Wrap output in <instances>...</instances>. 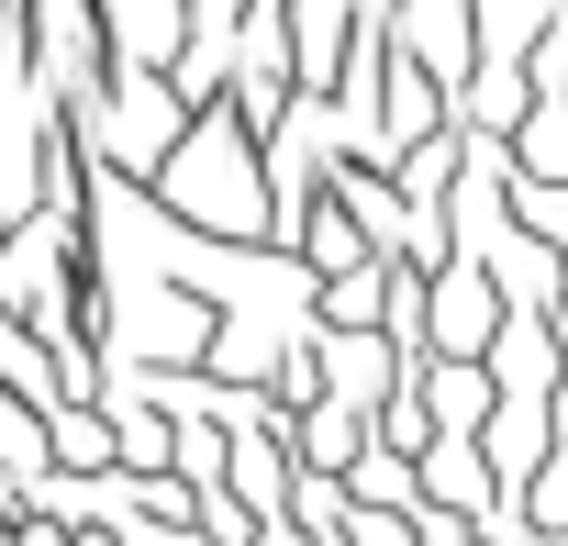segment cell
<instances>
[{
  "instance_id": "obj_1",
  "label": "cell",
  "mask_w": 568,
  "mask_h": 546,
  "mask_svg": "<svg viewBox=\"0 0 568 546\" xmlns=\"http://www.w3.org/2000/svg\"><path fill=\"white\" fill-rule=\"evenodd\" d=\"M501 324H513V302H501V280H490L479 256L424 267V357H490Z\"/></svg>"
},
{
  "instance_id": "obj_2",
  "label": "cell",
  "mask_w": 568,
  "mask_h": 546,
  "mask_svg": "<svg viewBox=\"0 0 568 546\" xmlns=\"http://www.w3.org/2000/svg\"><path fill=\"white\" fill-rule=\"evenodd\" d=\"M313 357H324V402H346V413H368V424H379V402L424 368V357H402L390 335H324V324H313Z\"/></svg>"
},
{
  "instance_id": "obj_3",
  "label": "cell",
  "mask_w": 568,
  "mask_h": 546,
  "mask_svg": "<svg viewBox=\"0 0 568 546\" xmlns=\"http://www.w3.org/2000/svg\"><path fill=\"white\" fill-rule=\"evenodd\" d=\"M413 391H424L435 435H490V413H501V391H490V368H479V357H424V368H413Z\"/></svg>"
},
{
  "instance_id": "obj_4",
  "label": "cell",
  "mask_w": 568,
  "mask_h": 546,
  "mask_svg": "<svg viewBox=\"0 0 568 546\" xmlns=\"http://www.w3.org/2000/svg\"><path fill=\"white\" fill-rule=\"evenodd\" d=\"M513 179L568 190V101H557V90H535V112L513 123Z\"/></svg>"
},
{
  "instance_id": "obj_5",
  "label": "cell",
  "mask_w": 568,
  "mask_h": 546,
  "mask_svg": "<svg viewBox=\"0 0 568 546\" xmlns=\"http://www.w3.org/2000/svg\"><path fill=\"white\" fill-rule=\"evenodd\" d=\"M346 502H379V513H424V468H413V457H390V446H368V457L346 468Z\"/></svg>"
}]
</instances>
